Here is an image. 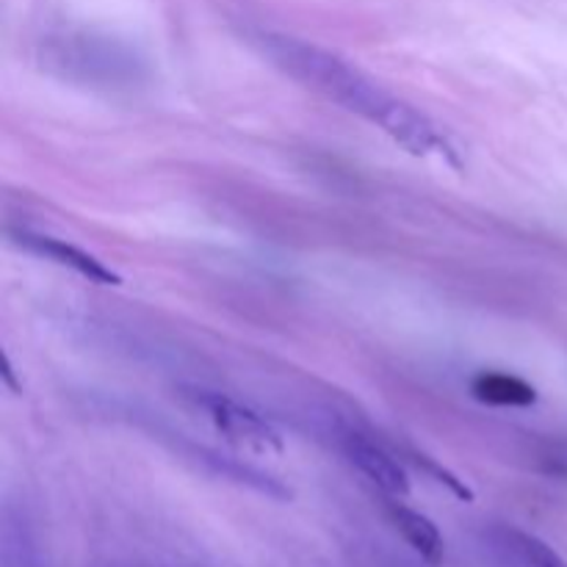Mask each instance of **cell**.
Returning <instances> with one entry per match:
<instances>
[{"label": "cell", "mask_w": 567, "mask_h": 567, "mask_svg": "<svg viewBox=\"0 0 567 567\" xmlns=\"http://www.w3.org/2000/svg\"><path fill=\"white\" fill-rule=\"evenodd\" d=\"M258 44L282 72L321 92L324 97L336 100L347 111H354V114L374 122L408 153H452L446 131L437 122H432L424 111L413 109L404 100L393 97L374 78L343 61L341 55L330 53L313 42H305V39L271 31L258 33Z\"/></svg>", "instance_id": "1"}, {"label": "cell", "mask_w": 567, "mask_h": 567, "mask_svg": "<svg viewBox=\"0 0 567 567\" xmlns=\"http://www.w3.org/2000/svg\"><path fill=\"white\" fill-rule=\"evenodd\" d=\"M194 402L208 413L216 430L238 446L252 449V452H282V435L275 430V424L249 410L247 404L216 391H194Z\"/></svg>", "instance_id": "2"}, {"label": "cell", "mask_w": 567, "mask_h": 567, "mask_svg": "<svg viewBox=\"0 0 567 567\" xmlns=\"http://www.w3.org/2000/svg\"><path fill=\"white\" fill-rule=\"evenodd\" d=\"M343 449H347V457L352 460L354 468H358L371 485L380 487V491L388 493L391 498L408 496V471H404L402 465L393 460V454H388L380 443H374L371 437L363 435H347L343 437Z\"/></svg>", "instance_id": "3"}, {"label": "cell", "mask_w": 567, "mask_h": 567, "mask_svg": "<svg viewBox=\"0 0 567 567\" xmlns=\"http://www.w3.org/2000/svg\"><path fill=\"white\" fill-rule=\"evenodd\" d=\"M25 247H31L33 252L44 255V258L53 260V264L66 266V269H72L75 275L86 277L89 282H97V286H120L122 282L120 275H116L114 269H109L103 260L94 258V255L86 252V249L75 247V244L61 241V238L25 236Z\"/></svg>", "instance_id": "4"}, {"label": "cell", "mask_w": 567, "mask_h": 567, "mask_svg": "<svg viewBox=\"0 0 567 567\" xmlns=\"http://www.w3.org/2000/svg\"><path fill=\"white\" fill-rule=\"evenodd\" d=\"M385 509H388V518H391V524L396 526L399 535L408 540V546L413 548L424 563L430 565L443 563V557H446V543H443L441 529H437L424 513L408 507V504H402L399 498L388 502Z\"/></svg>", "instance_id": "5"}, {"label": "cell", "mask_w": 567, "mask_h": 567, "mask_svg": "<svg viewBox=\"0 0 567 567\" xmlns=\"http://www.w3.org/2000/svg\"><path fill=\"white\" fill-rule=\"evenodd\" d=\"M471 391L480 402L493 404V408H529L537 402L535 385L515 374H502V371H482Z\"/></svg>", "instance_id": "6"}, {"label": "cell", "mask_w": 567, "mask_h": 567, "mask_svg": "<svg viewBox=\"0 0 567 567\" xmlns=\"http://www.w3.org/2000/svg\"><path fill=\"white\" fill-rule=\"evenodd\" d=\"M509 543H513L515 551L526 559V565L532 567H567V563L554 551L548 543H543L540 537L529 535V532H518V529H507Z\"/></svg>", "instance_id": "7"}, {"label": "cell", "mask_w": 567, "mask_h": 567, "mask_svg": "<svg viewBox=\"0 0 567 567\" xmlns=\"http://www.w3.org/2000/svg\"><path fill=\"white\" fill-rule=\"evenodd\" d=\"M415 460H419V465H424V468H426V471H430V474H432V476H435V480H437V482H441V485H446V487H449V491H452V493H454V496H457V498H463V502H471V498H474V493H471V491H468V487H465V485H463V482H460V480H457V476H454V474H449V471H446V468H441V465H437V463H435V460L424 457V454H419V457H415Z\"/></svg>", "instance_id": "8"}]
</instances>
